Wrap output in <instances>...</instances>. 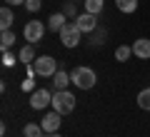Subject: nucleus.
<instances>
[{
    "mask_svg": "<svg viewBox=\"0 0 150 137\" xmlns=\"http://www.w3.org/2000/svg\"><path fill=\"white\" fill-rule=\"evenodd\" d=\"M70 77H73V85L80 90H93L98 82V75L93 67H85V65H80V67H75L73 72H70Z\"/></svg>",
    "mask_w": 150,
    "mask_h": 137,
    "instance_id": "obj_1",
    "label": "nucleus"
},
{
    "mask_svg": "<svg viewBox=\"0 0 150 137\" xmlns=\"http://www.w3.org/2000/svg\"><path fill=\"white\" fill-rule=\"evenodd\" d=\"M53 110L60 112V115H68V112L75 110V95L73 92H68V90H55L53 92Z\"/></svg>",
    "mask_w": 150,
    "mask_h": 137,
    "instance_id": "obj_2",
    "label": "nucleus"
},
{
    "mask_svg": "<svg viewBox=\"0 0 150 137\" xmlns=\"http://www.w3.org/2000/svg\"><path fill=\"white\" fill-rule=\"evenodd\" d=\"M58 35H60V42H63L65 48H78L80 40H83V30L78 27V22H75V20H73V22L68 20V25H65Z\"/></svg>",
    "mask_w": 150,
    "mask_h": 137,
    "instance_id": "obj_3",
    "label": "nucleus"
},
{
    "mask_svg": "<svg viewBox=\"0 0 150 137\" xmlns=\"http://www.w3.org/2000/svg\"><path fill=\"white\" fill-rule=\"evenodd\" d=\"M33 70H35V75H40V77H53L60 67H58V60L55 58L40 55V58H35V63H33Z\"/></svg>",
    "mask_w": 150,
    "mask_h": 137,
    "instance_id": "obj_4",
    "label": "nucleus"
},
{
    "mask_svg": "<svg viewBox=\"0 0 150 137\" xmlns=\"http://www.w3.org/2000/svg\"><path fill=\"white\" fill-rule=\"evenodd\" d=\"M45 27L48 25H43L40 20H28L25 27H23V37H25L30 45H38V42L43 40V35H45Z\"/></svg>",
    "mask_w": 150,
    "mask_h": 137,
    "instance_id": "obj_5",
    "label": "nucleus"
},
{
    "mask_svg": "<svg viewBox=\"0 0 150 137\" xmlns=\"http://www.w3.org/2000/svg\"><path fill=\"white\" fill-rule=\"evenodd\" d=\"M50 102H53V92L50 90L40 87V90H33L30 92V107L33 110H45Z\"/></svg>",
    "mask_w": 150,
    "mask_h": 137,
    "instance_id": "obj_6",
    "label": "nucleus"
},
{
    "mask_svg": "<svg viewBox=\"0 0 150 137\" xmlns=\"http://www.w3.org/2000/svg\"><path fill=\"white\" fill-rule=\"evenodd\" d=\"M75 22H78V27H80L83 32L98 30V15H93V13H80V15L75 18Z\"/></svg>",
    "mask_w": 150,
    "mask_h": 137,
    "instance_id": "obj_7",
    "label": "nucleus"
},
{
    "mask_svg": "<svg viewBox=\"0 0 150 137\" xmlns=\"http://www.w3.org/2000/svg\"><path fill=\"white\" fill-rule=\"evenodd\" d=\"M60 112H48V115L43 117V120H40V125H43V130H45V135H48V132H58L60 130V125H63V120H60Z\"/></svg>",
    "mask_w": 150,
    "mask_h": 137,
    "instance_id": "obj_8",
    "label": "nucleus"
},
{
    "mask_svg": "<svg viewBox=\"0 0 150 137\" xmlns=\"http://www.w3.org/2000/svg\"><path fill=\"white\" fill-rule=\"evenodd\" d=\"M133 55L138 60H150V40L148 37H138L133 42Z\"/></svg>",
    "mask_w": 150,
    "mask_h": 137,
    "instance_id": "obj_9",
    "label": "nucleus"
},
{
    "mask_svg": "<svg viewBox=\"0 0 150 137\" xmlns=\"http://www.w3.org/2000/svg\"><path fill=\"white\" fill-rule=\"evenodd\" d=\"M65 25H68V15L65 13H53L48 18V30H53V32H60Z\"/></svg>",
    "mask_w": 150,
    "mask_h": 137,
    "instance_id": "obj_10",
    "label": "nucleus"
},
{
    "mask_svg": "<svg viewBox=\"0 0 150 137\" xmlns=\"http://www.w3.org/2000/svg\"><path fill=\"white\" fill-rule=\"evenodd\" d=\"M70 82H73V77H70V72H65V70H58V72L53 75V90H68Z\"/></svg>",
    "mask_w": 150,
    "mask_h": 137,
    "instance_id": "obj_11",
    "label": "nucleus"
},
{
    "mask_svg": "<svg viewBox=\"0 0 150 137\" xmlns=\"http://www.w3.org/2000/svg\"><path fill=\"white\" fill-rule=\"evenodd\" d=\"M13 22H15V15H13L10 5H3V10H0V30H13Z\"/></svg>",
    "mask_w": 150,
    "mask_h": 137,
    "instance_id": "obj_12",
    "label": "nucleus"
},
{
    "mask_svg": "<svg viewBox=\"0 0 150 137\" xmlns=\"http://www.w3.org/2000/svg\"><path fill=\"white\" fill-rule=\"evenodd\" d=\"M18 60H20V63H25V65H33V63H35V48H33L30 42L20 48V53H18Z\"/></svg>",
    "mask_w": 150,
    "mask_h": 137,
    "instance_id": "obj_13",
    "label": "nucleus"
},
{
    "mask_svg": "<svg viewBox=\"0 0 150 137\" xmlns=\"http://www.w3.org/2000/svg\"><path fill=\"white\" fill-rule=\"evenodd\" d=\"M23 135H25V137H45V130H43V125L28 122V125L23 127Z\"/></svg>",
    "mask_w": 150,
    "mask_h": 137,
    "instance_id": "obj_14",
    "label": "nucleus"
},
{
    "mask_svg": "<svg viewBox=\"0 0 150 137\" xmlns=\"http://www.w3.org/2000/svg\"><path fill=\"white\" fill-rule=\"evenodd\" d=\"M15 45V32L13 30H3L0 32V50H10Z\"/></svg>",
    "mask_w": 150,
    "mask_h": 137,
    "instance_id": "obj_15",
    "label": "nucleus"
},
{
    "mask_svg": "<svg viewBox=\"0 0 150 137\" xmlns=\"http://www.w3.org/2000/svg\"><path fill=\"white\" fill-rule=\"evenodd\" d=\"M90 48H100V45H105V37H108V32L103 30V27H98V30H93L90 32Z\"/></svg>",
    "mask_w": 150,
    "mask_h": 137,
    "instance_id": "obj_16",
    "label": "nucleus"
},
{
    "mask_svg": "<svg viewBox=\"0 0 150 137\" xmlns=\"http://www.w3.org/2000/svg\"><path fill=\"white\" fill-rule=\"evenodd\" d=\"M115 8L120 13H135L138 10V0H115Z\"/></svg>",
    "mask_w": 150,
    "mask_h": 137,
    "instance_id": "obj_17",
    "label": "nucleus"
},
{
    "mask_svg": "<svg viewBox=\"0 0 150 137\" xmlns=\"http://www.w3.org/2000/svg\"><path fill=\"white\" fill-rule=\"evenodd\" d=\"M103 8H105V0H85V13H93V15H100Z\"/></svg>",
    "mask_w": 150,
    "mask_h": 137,
    "instance_id": "obj_18",
    "label": "nucleus"
},
{
    "mask_svg": "<svg viewBox=\"0 0 150 137\" xmlns=\"http://www.w3.org/2000/svg\"><path fill=\"white\" fill-rule=\"evenodd\" d=\"M130 55H133V45H120V48L115 50V60H118V63L130 60Z\"/></svg>",
    "mask_w": 150,
    "mask_h": 137,
    "instance_id": "obj_19",
    "label": "nucleus"
},
{
    "mask_svg": "<svg viewBox=\"0 0 150 137\" xmlns=\"http://www.w3.org/2000/svg\"><path fill=\"white\" fill-rule=\"evenodd\" d=\"M138 105H140V110H148L150 112V87H145V90L138 92Z\"/></svg>",
    "mask_w": 150,
    "mask_h": 137,
    "instance_id": "obj_20",
    "label": "nucleus"
},
{
    "mask_svg": "<svg viewBox=\"0 0 150 137\" xmlns=\"http://www.w3.org/2000/svg\"><path fill=\"white\" fill-rule=\"evenodd\" d=\"M43 8V0H25V10L28 13H38Z\"/></svg>",
    "mask_w": 150,
    "mask_h": 137,
    "instance_id": "obj_21",
    "label": "nucleus"
},
{
    "mask_svg": "<svg viewBox=\"0 0 150 137\" xmlns=\"http://www.w3.org/2000/svg\"><path fill=\"white\" fill-rule=\"evenodd\" d=\"M3 65H5V67H13V65H15V55H13L10 50H3Z\"/></svg>",
    "mask_w": 150,
    "mask_h": 137,
    "instance_id": "obj_22",
    "label": "nucleus"
},
{
    "mask_svg": "<svg viewBox=\"0 0 150 137\" xmlns=\"http://www.w3.org/2000/svg\"><path fill=\"white\" fill-rule=\"evenodd\" d=\"M63 13H65L68 18H73V20L78 18V15H75V3H73V0H65V8H63Z\"/></svg>",
    "mask_w": 150,
    "mask_h": 137,
    "instance_id": "obj_23",
    "label": "nucleus"
},
{
    "mask_svg": "<svg viewBox=\"0 0 150 137\" xmlns=\"http://www.w3.org/2000/svg\"><path fill=\"white\" fill-rule=\"evenodd\" d=\"M5 5H25V0H5Z\"/></svg>",
    "mask_w": 150,
    "mask_h": 137,
    "instance_id": "obj_24",
    "label": "nucleus"
},
{
    "mask_svg": "<svg viewBox=\"0 0 150 137\" xmlns=\"http://www.w3.org/2000/svg\"><path fill=\"white\" fill-rule=\"evenodd\" d=\"M23 90H28V92H30V90H33V80H25V82H23Z\"/></svg>",
    "mask_w": 150,
    "mask_h": 137,
    "instance_id": "obj_25",
    "label": "nucleus"
},
{
    "mask_svg": "<svg viewBox=\"0 0 150 137\" xmlns=\"http://www.w3.org/2000/svg\"><path fill=\"white\" fill-rule=\"evenodd\" d=\"M45 137H63V135H58V132H48Z\"/></svg>",
    "mask_w": 150,
    "mask_h": 137,
    "instance_id": "obj_26",
    "label": "nucleus"
},
{
    "mask_svg": "<svg viewBox=\"0 0 150 137\" xmlns=\"http://www.w3.org/2000/svg\"><path fill=\"white\" fill-rule=\"evenodd\" d=\"M73 3H75V0H73Z\"/></svg>",
    "mask_w": 150,
    "mask_h": 137,
    "instance_id": "obj_27",
    "label": "nucleus"
}]
</instances>
